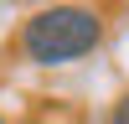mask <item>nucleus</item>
<instances>
[{
	"label": "nucleus",
	"mask_w": 129,
	"mask_h": 124,
	"mask_svg": "<svg viewBox=\"0 0 129 124\" xmlns=\"http://www.w3.org/2000/svg\"><path fill=\"white\" fill-rule=\"evenodd\" d=\"M109 124H129V93H124L119 103H114V114H109Z\"/></svg>",
	"instance_id": "obj_2"
},
{
	"label": "nucleus",
	"mask_w": 129,
	"mask_h": 124,
	"mask_svg": "<svg viewBox=\"0 0 129 124\" xmlns=\"http://www.w3.org/2000/svg\"><path fill=\"white\" fill-rule=\"evenodd\" d=\"M103 41V16L88 5H47L21 26V52L36 67H62V62L88 57Z\"/></svg>",
	"instance_id": "obj_1"
},
{
	"label": "nucleus",
	"mask_w": 129,
	"mask_h": 124,
	"mask_svg": "<svg viewBox=\"0 0 129 124\" xmlns=\"http://www.w3.org/2000/svg\"><path fill=\"white\" fill-rule=\"evenodd\" d=\"M0 124H5V114H0Z\"/></svg>",
	"instance_id": "obj_3"
}]
</instances>
